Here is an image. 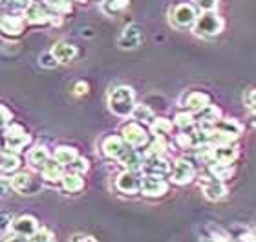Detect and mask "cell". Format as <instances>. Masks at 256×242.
<instances>
[{
	"label": "cell",
	"mask_w": 256,
	"mask_h": 242,
	"mask_svg": "<svg viewBox=\"0 0 256 242\" xmlns=\"http://www.w3.org/2000/svg\"><path fill=\"white\" fill-rule=\"evenodd\" d=\"M38 63H40V66H44V68H57V66L60 65L59 61H57V57L54 55V52L50 50V52H44V54L38 55Z\"/></svg>",
	"instance_id": "e575fe53"
},
{
	"label": "cell",
	"mask_w": 256,
	"mask_h": 242,
	"mask_svg": "<svg viewBox=\"0 0 256 242\" xmlns=\"http://www.w3.org/2000/svg\"><path fill=\"white\" fill-rule=\"evenodd\" d=\"M30 242H55V235L52 229L40 226V229L33 237H30Z\"/></svg>",
	"instance_id": "d590c367"
},
{
	"label": "cell",
	"mask_w": 256,
	"mask_h": 242,
	"mask_svg": "<svg viewBox=\"0 0 256 242\" xmlns=\"http://www.w3.org/2000/svg\"><path fill=\"white\" fill-rule=\"evenodd\" d=\"M66 171H68V167L62 165L59 160L52 158V160H50L48 163L40 169V178H42V182H46V183L59 185V183L62 182V178H64V174H66Z\"/></svg>",
	"instance_id": "2e32d148"
},
{
	"label": "cell",
	"mask_w": 256,
	"mask_h": 242,
	"mask_svg": "<svg viewBox=\"0 0 256 242\" xmlns=\"http://www.w3.org/2000/svg\"><path fill=\"white\" fill-rule=\"evenodd\" d=\"M148 130L150 129H146V125L139 123L136 119H128L126 123H123V127H121V136H123V140L126 141L128 147L143 151L152 140V132H148Z\"/></svg>",
	"instance_id": "3957f363"
},
{
	"label": "cell",
	"mask_w": 256,
	"mask_h": 242,
	"mask_svg": "<svg viewBox=\"0 0 256 242\" xmlns=\"http://www.w3.org/2000/svg\"><path fill=\"white\" fill-rule=\"evenodd\" d=\"M216 161H224V163H234L240 156V149L234 143H225V145H212Z\"/></svg>",
	"instance_id": "484cf974"
},
{
	"label": "cell",
	"mask_w": 256,
	"mask_h": 242,
	"mask_svg": "<svg viewBox=\"0 0 256 242\" xmlns=\"http://www.w3.org/2000/svg\"><path fill=\"white\" fill-rule=\"evenodd\" d=\"M198 185L203 191L205 198L210 200V202H220V200H224L229 194V189H227L224 180L212 176L208 171L198 176Z\"/></svg>",
	"instance_id": "5b68a950"
},
{
	"label": "cell",
	"mask_w": 256,
	"mask_h": 242,
	"mask_svg": "<svg viewBox=\"0 0 256 242\" xmlns=\"http://www.w3.org/2000/svg\"><path fill=\"white\" fill-rule=\"evenodd\" d=\"M225 22L224 19L216 13V11H203L202 15L198 17L196 24H194V33L200 37L212 39L218 37L220 33L224 32Z\"/></svg>",
	"instance_id": "277c9868"
},
{
	"label": "cell",
	"mask_w": 256,
	"mask_h": 242,
	"mask_svg": "<svg viewBox=\"0 0 256 242\" xmlns=\"http://www.w3.org/2000/svg\"><path fill=\"white\" fill-rule=\"evenodd\" d=\"M40 229V222H38L37 216L33 215H18L15 216V222H13V233L16 235H22V237H33L35 233Z\"/></svg>",
	"instance_id": "e0dca14e"
},
{
	"label": "cell",
	"mask_w": 256,
	"mask_h": 242,
	"mask_svg": "<svg viewBox=\"0 0 256 242\" xmlns=\"http://www.w3.org/2000/svg\"><path fill=\"white\" fill-rule=\"evenodd\" d=\"M207 105H210V96L205 90H188L182 97V107L194 114L200 112Z\"/></svg>",
	"instance_id": "4fadbf2b"
},
{
	"label": "cell",
	"mask_w": 256,
	"mask_h": 242,
	"mask_svg": "<svg viewBox=\"0 0 256 242\" xmlns=\"http://www.w3.org/2000/svg\"><path fill=\"white\" fill-rule=\"evenodd\" d=\"M86 182H84V174H79V172L74 171H66L62 182H60V187H62V193L66 194H77L84 189Z\"/></svg>",
	"instance_id": "cb8c5ba5"
},
{
	"label": "cell",
	"mask_w": 256,
	"mask_h": 242,
	"mask_svg": "<svg viewBox=\"0 0 256 242\" xmlns=\"http://www.w3.org/2000/svg\"><path fill=\"white\" fill-rule=\"evenodd\" d=\"M202 242H214V240L210 237H208V238H205V240H202Z\"/></svg>",
	"instance_id": "bcb514c9"
},
{
	"label": "cell",
	"mask_w": 256,
	"mask_h": 242,
	"mask_svg": "<svg viewBox=\"0 0 256 242\" xmlns=\"http://www.w3.org/2000/svg\"><path fill=\"white\" fill-rule=\"evenodd\" d=\"M52 158H54V154H52V151L48 149V145H44V143L33 145L26 154L28 165L32 167V169H35V171H40Z\"/></svg>",
	"instance_id": "9a60e30c"
},
{
	"label": "cell",
	"mask_w": 256,
	"mask_h": 242,
	"mask_svg": "<svg viewBox=\"0 0 256 242\" xmlns=\"http://www.w3.org/2000/svg\"><path fill=\"white\" fill-rule=\"evenodd\" d=\"M11 189L20 194H35L42 189V178H37L30 171H18L10 176Z\"/></svg>",
	"instance_id": "52a82bcc"
},
{
	"label": "cell",
	"mask_w": 256,
	"mask_h": 242,
	"mask_svg": "<svg viewBox=\"0 0 256 242\" xmlns=\"http://www.w3.org/2000/svg\"><path fill=\"white\" fill-rule=\"evenodd\" d=\"M52 52L54 55L57 57L60 65H70V63H74L77 59V55H79V50L77 46L72 43H66V41H59V43H55L52 46Z\"/></svg>",
	"instance_id": "44dd1931"
},
{
	"label": "cell",
	"mask_w": 256,
	"mask_h": 242,
	"mask_svg": "<svg viewBox=\"0 0 256 242\" xmlns=\"http://www.w3.org/2000/svg\"><path fill=\"white\" fill-rule=\"evenodd\" d=\"M74 2H82V4H84V2H88V0H74Z\"/></svg>",
	"instance_id": "7dc6e473"
},
{
	"label": "cell",
	"mask_w": 256,
	"mask_h": 242,
	"mask_svg": "<svg viewBox=\"0 0 256 242\" xmlns=\"http://www.w3.org/2000/svg\"><path fill=\"white\" fill-rule=\"evenodd\" d=\"M136 92L132 86L118 85L108 92V108L118 118H132V112L136 108Z\"/></svg>",
	"instance_id": "6da1fadb"
},
{
	"label": "cell",
	"mask_w": 256,
	"mask_h": 242,
	"mask_svg": "<svg viewBox=\"0 0 256 242\" xmlns=\"http://www.w3.org/2000/svg\"><path fill=\"white\" fill-rule=\"evenodd\" d=\"M26 19L24 15H16V13H4L2 21H0V30L2 35L10 39L20 37L22 33L26 32Z\"/></svg>",
	"instance_id": "8fae6325"
},
{
	"label": "cell",
	"mask_w": 256,
	"mask_h": 242,
	"mask_svg": "<svg viewBox=\"0 0 256 242\" xmlns=\"http://www.w3.org/2000/svg\"><path fill=\"white\" fill-rule=\"evenodd\" d=\"M143 171H128L123 169L116 176V189H118L121 194H128V196H136V194H141V182H143Z\"/></svg>",
	"instance_id": "ba28073f"
},
{
	"label": "cell",
	"mask_w": 256,
	"mask_h": 242,
	"mask_svg": "<svg viewBox=\"0 0 256 242\" xmlns=\"http://www.w3.org/2000/svg\"><path fill=\"white\" fill-rule=\"evenodd\" d=\"M168 191H170V180H166L165 176H158V174H143L141 194L144 198H163Z\"/></svg>",
	"instance_id": "9c48e42d"
},
{
	"label": "cell",
	"mask_w": 256,
	"mask_h": 242,
	"mask_svg": "<svg viewBox=\"0 0 256 242\" xmlns=\"http://www.w3.org/2000/svg\"><path fill=\"white\" fill-rule=\"evenodd\" d=\"M207 171L212 174V176L220 178V180H224V182H227V180H230V178L234 176V163H224V161H214L212 165L207 167Z\"/></svg>",
	"instance_id": "f546056e"
},
{
	"label": "cell",
	"mask_w": 256,
	"mask_h": 242,
	"mask_svg": "<svg viewBox=\"0 0 256 242\" xmlns=\"http://www.w3.org/2000/svg\"><path fill=\"white\" fill-rule=\"evenodd\" d=\"M212 129L218 130V132H222V134H225V136H229L230 140L236 141L242 136V132H244V125L236 118H222Z\"/></svg>",
	"instance_id": "d4e9b609"
},
{
	"label": "cell",
	"mask_w": 256,
	"mask_h": 242,
	"mask_svg": "<svg viewBox=\"0 0 256 242\" xmlns=\"http://www.w3.org/2000/svg\"><path fill=\"white\" fill-rule=\"evenodd\" d=\"M174 127H176V125H174L172 119L165 118V116H158V118L152 121V125H150L148 129L154 138H170Z\"/></svg>",
	"instance_id": "4316f807"
},
{
	"label": "cell",
	"mask_w": 256,
	"mask_h": 242,
	"mask_svg": "<svg viewBox=\"0 0 256 242\" xmlns=\"http://www.w3.org/2000/svg\"><path fill=\"white\" fill-rule=\"evenodd\" d=\"M198 8L192 4H178L170 10V22L180 30L185 28H194L198 21Z\"/></svg>",
	"instance_id": "30bf717a"
},
{
	"label": "cell",
	"mask_w": 256,
	"mask_h": 242,
	"mask_svg": "<svg viewBox=\"0 0 256 242\" xmlns=\"http://www.w3.org/2000/svg\"><path fill=\"white\" fill-rule=\"evenodd\" d=\"M22 15H24V19H26L30 24H33V26H46V24L59 26L60 22H62V15L52 11L48 6H44L42 2H38V0H33L32 4L22 11Z\"/></svg>",
	"instance_id": "7a4b0ae2"
},
{
	"label": "cell",
	"mask_w": 256,
	"mask_h": 242,
	"mask_svg": "<svg viewBox=\"0 0 256 242\" xmlns=\"http://www.w3.org/2000/svg\"><path fill=\"white\" fill-rule=\"evenodd\" d=\"M72 92H74L75 97H84V96H88V92H90V85H88L86 81H77L74 85V88H72Z\"/></svg>",
	"instance_id": "ab89813d"
},
{
	"label": "cell",
	"mask_w": 256,
	"mask_h": 242,
	"mask_svg": "<svg viewBox=\"0 0 256 242\" xmlns=\"http://www.w3.org/2000/svg\"><path fill=\"white\" fill-rule=\"evenodd\" d=\"M192 2L203 13V11H216L222 0H192Z\"/></svg>",
	"instance_id": "74e56055"
},
{
	"label": "cell",
	"mask_w": 256,
	"mask_h": 242,
	"mask_svg": "<svg viewBox=\"0 0 256 242\" xmlns=\"http://www.w3.org/2000/svg\"><path fill=\"white\" fill-rule=\"evenodd\" d=\"M79 149L74 145H59L57 149L54 151V158L55 160H59L62 165L70 167L72 163H74L77 158H79Z\"/></svg>",
	"instance_id": "f1b7e54d"
},
{
	"label": "cell",
	"mask_w": 256,
	"mask_h": 242,
	"mask_svg": "<svg viewBox=\"0 0 256 242\" xmlns=\"http://www.w3.org/2000/svg\"><path fill=\"white\" fill-rule=\"evenodd\" d=\"M174 145L182 151H187V149H194V141H192L190 130L185 132V130H180L176 136H174Z\"/></svg>",
	"instance_id": "836d02e7"
},
{
	"label": "cell",
	"mask_w": 256,
	"mask_h": 242,
	"mask_svg": "<svg viewBox=\"0 0 256 242\" xmlns=\"http://www.w3.org/2000/svg\"><path fill=\"white\" fill-rule=\"evenodd\" d=\"M126 141L121 134H110L101 141V152L110 160H119V156L126 151Z\"/></svg>",
	"instance_id": "5bb4252c"
},
{
	"label": "cell",
	"mask_w": 256,
	"mask_h": 242,
	"mask_svg": "<svg viewBox=\"0 0 256 242\" xmlns=\"http://www.w3.org/2000/svg\"><path fill=\"white\" fill-rule=\"evenodd\" d=\"M70 242H99V238L88 235V233H75L74 237L70 238Z\"/></svg>",
	"instance_id": "7bdbcfd3"
},
{
	"label": "cell",
	"mask_w": 256,
	"mask_h": 242,
	"mask_svg": "<svg viewBox=\"0 0 256 242\" xmlns=\"http://www.w3.org/2000/svg\"><path fill=\"white\" fill-rule=\"evenodd\" d=\"M166 151H168L166 138H152L148 145L143 149V154H146V156H165Z\"/></svg>",
	"instance_id": "1f68e13d"
},
{
	"label": "cell",
	"mask_w": 256,
	"mask_h": 242,
	"mask_svg": "<svg viewBox=\"0 0 256 242\" xmlns=\"http://www.w3.org/2000/svg\"><path fill=\"white\" fill-rule=\"evenodd\" d=\"M2 242H30V237H22V235H16V233H11L10 237L2 238Z\"/></svg>",
	"instance_id": "ee69618b"
},
{
	"label": "cell",
	"mask_w": 256,
	"mask_h": 242,
	"mask_svg": "<svg viewBox=\"0 0 256 242\" xmlns=\"http://www.w3.org/2000/svg\"><path fill=\"white\" fill-rule=\"evenodd\" d=\"M119 165L128 171H143V161L144 154L139 149H132V147H126V151L119 156Z\"/></svg>",
	"instance_id": "ffe728a7"
},
{
	"label": "cell",
	"mask_w": 256,
	"mask_h": 242,
	"mask_svg": "<svg viewBox=\"0 0 256 242\" xmlns=\"http://www.w3.org/2000/svg\"><path fill=\"white\" fill-rule=\"evenodd\" d=\"M238 242H242V240H238Z\"/></svg>",
	"instance_id": "c3c4849f"
},
{
	"label": "cell",
	"mask_w": 256,
	"mask_h": 242,
	"mask_svg": "<svg viewBox=\"0 0 256 242\" xmlns=\"http://www.w3.org/2000/svg\"><path fill=\"white\" fill-rule=\"evenodd\" d=\"M70 171H74V172H79V174H86V172L90 171V160L84 156H79L77 160L72 163V165L68 167Z\"/></svg>",
	"instance_id": "8d00e7d4"
},
{
	"label": "cell",
	"mask_w": 256,
	"mask_h": 242,
	"mask_svg": "<svg viewBox=\"0 0 256 242\" xmlns=\"http://www.w3.org/2000/svg\"><path fill=\"white\" fill-rule=\"evenodd\" d=\"M222 118H224L222 116V108L218 105H212V103L207 105L205 108H202L200 112H196L198 127H205V129H212Z\"/></svg>",
	"instance_id": "d6986e66"
},
{
	"label": "cell",
	"mask_w": 256,
	"mask_h": 242,
	"mask_svg": "<svg viewBox=\"0 0 256 242\" xmlns=\"http://www.w3.org/2000/svg\"><path fill=\"white\" fill-rule=\"evenodd\" d=\"M174 125H176V129L180 130H185V132H188V130L196 129L198 127V121H196V114L190 112V110H180V112H176V116H174Z\"/></svg>",
	"instance_id": "83f0119b"
},
{
	"label": "cell",
	"mask_w": 256,
	"mask_h": 242,
	"mask_svg": "<svg viewBox=\"0 0 256 242\" xmlns=\"http://www.w3.org/2000/svg\"><path fill=\"white\" fill-rule=\"evenodd\" d=\"M32 141L33 138L28 130H22V132H16V134H4V149L22 152L32 145Z\"/></svg>",
	"instance_id": "603a6c76"
},
{
	"label": "cell",
	"mask_w": 256,
	"mask_h": 242,
	"mask_svg": "<svg viewBox=\"0 0 256 242\" xmlns=\"http://www.w3.org/2000/svg\"><path fill=\"white\" fill-rule=\"evenodd\" d=\"M156 118H158V116H156L154 108L150 107V105L139 103V105H136V108H134L132 118H130V119H136V121H139V123H143V125H146V127H150Z\"/></svg>",
	"instance_id": "4dcf8cb0"
},
{
	"label": "cell",
	"mask_w": 256,
	"mask_h": 242,
	"mask_svg": "<svg viewBox=\"0 0 256 242\" xmlns=\"http://www.w3.org/2000/svg\"><path fill=\"white\" fill-rule=\"evenodd\" d=\"M0 116H2V129H6V127H10V125L13 123V112L10 110L8 105H2V107H0Z\"/></svg>",
	"instance_id": "60d3db41"
},
{
	"label": "cell",
	"mask_w": 256,
	"mask_h": 242,
	"mask_svg": "<svg viewBox=\"0 0 256 242\" xmlns=\"http://www.w3.org/2000/svg\"><path fill=\"white\" fill-rule=\"evenodd\" d=\"M210 238H212L214 242H230V235L225 229H222V227H210Z\"/></svg>",
	"instance_id": "f35d334b"
},
{
	"label": "cell",
	"mask_w": 256,
	"mask_h": 242,
	"mask_svg": "<svg viewBox=\"0 0 256 242\" xmlns=\"http://www.w3.org/2000/svg\"><path fill=\"white\" fill-rule=\"evenodd\" d=\"M128 6H130V0H104L101 8L108 17H116L121 15Z\"/></svg>",
	"instance_id": "d6a6232c"
},
{
	"label": "cell",
	"mask_w": 256,
	"mask_h": 242,
	"mask_svg": "<svg viewBox=\"0 0 256 242\" xmlns=\"http://www.w3.org/2000/svg\"><path fill=\"white\" fill-rule=\"evenodd\" d=\"M172 171V163L165 156H146L144 154L143 172L144 174H158V176H168Z\"/></svg>",
	"instance_id": "ac0fdd59"
},
{
	"label": "cell",
	"mask_w": 256,
	"mask_h": 242,
	"mask_svg": "<svg viewBox=\"0 0 256 242\" xmlns=\"http://www.w3.org/2000/svg\"><path fill=\"white\" fill-rule=\"evenodd\" d=\"M249 125H251L252 129H256V110L251 112V116H249Z\"/></svg>",
	"instance_id": "f6af8a7d"
},
{
	"label": "cell",
	"mask_w": 256,
	"mask_h": 242,
	"mask_svg": "<svg viewBox=\"0 0 256 242\" xmlns=\"http://www.w3.org/2000/svg\"><path fill=\"white\" fill-rule=\"evenodd\" d=\"M2 174L11 176L22 169V156L20 152L11 151V149H2Z\"/></svg>",
	"instance_id": "7402d4cb"
},
{
	"label": "cell",
	"mask_w": 256,
	"mask_h": 242,
	"mask_svg": "<svg viewBox=\"0 0 256 242\" xmlns=\"http://www.w3.org/2000/svg\"><path fill=\"white\" fill-rule=\"evenodd\" d=\"M244 101H246L247 108H249L251 112H254V110H256V88H249V90L246 92Z\"/></svg>",
	"instance_id": "b9f144b4"
},
{
	"label": "cell",
	"mask_w": 256,
	"mask_h": 242,
	"mask_svg": "<svg viewBox=\"0 0 256 242\" xmlns=\"http://www.w3.org/2000/svg\"><path fill=\"white\" fill-rule=\"evenodd\" d=\"M168 180L174 185H188L194 180H198L196 165L187 158H178L172 161V171L168 174Z\"/></svg>",
	"instance_id": "8992f818"
},
{
	"label": "cell",
	"mask_w": 256,
	"mask_h": 242,
	"mask_svg": "<svg viewBox=\"0 0 256 242\" xmlns=\"http://www.w3.org/2000/svg\"><path fill=\"white\" fill-rule=\"evenodd\" d=\"M144 41V32L139 24H128L118 37V46L121 50H136Z\"/></svg>",
	"instance_id": "7c38bea8"
}]
</instances>
